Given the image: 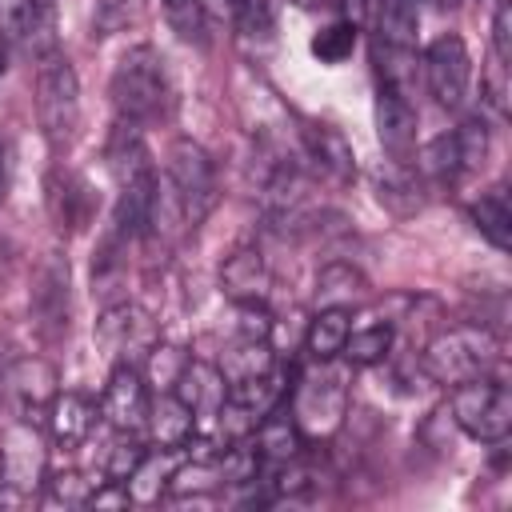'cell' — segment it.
Returning <instances> with one entry per match:
<instances>
[{
  "label": "cell",
  "mask_w": 512,
  "mask_h": 512,
  "mask_svg": "<svg viewBox=\"0 0 512 512\" xmlns=\"http://www.w3.org/2000/svg\"><path fill=\"white\" fill-rule=\"evenodd\" d=\"M112 108L120 120L128 124H144L164 116L168 108V72H164V56L152 44H136L120 56L116 72H112Z\"/></svg>",
  "instance_id": "cell-1"
},
{
  "label": "cell",
  "mask_w": 512,
  "mask_h": 512,
  "mask_svg": "<svg viewBox=\"0 0 512 512\" xmlns=\"http://www.w3.org/2000/svg\"><path fill=\"white\" fill-rule=\"evenodd\" d=\"M496 360H500L496 336L476 324L448 328L424 348V368L436 384H464L472 376H488Z\"/></svg>",
  "instance_id": "cell-2"
},
{
  "label": "cell",
  "mask_w": 512,
  "mask_h": 512,
  "mask_svg": "<svg viewBox=\"0 0 512 512\" xmlns=\"http://www.w3.org/2000/svg\"><path fill=\"white\" fill-rule=\"evenodd\" d=\"M448 416L460 424L464 436L480 444H500L512 432V396L508 384L492 376H472L452 388V408Z\"/></svg>",
  "instance_id": "cell-3"
},
{
  "label": "cell",
  "mask_w": 512,
  "mask_h": 512,
  "mask_svg": "<svg viewBox=\"0 0 512 512\" xmlns=\"http://www.w3.org/2000/svg\"><path fill=\"white\" fill-rule=\"evenodd\" d=\"M36 116L48 144H68L80 124V80L60 52H48L36 72Z\"/></svg>",
  "instance_id": "cell-4"
},
{
  "label": "cell",
  "mask_w": 512,
  "mask_h": 512,
  "mask_svg": "<svg viewBox=\"0 0 512 512\" xmlns=\"http://www.w3.org/2000/svg\"><path fill=\"white\" fill-rule=\"evenodd\" d=\"M168 188L188 228H196L216 208V164L196 140H176L168 152Z\"/></svg>",
  "instance_id": "cell-5"
},
{
  "label": "cell",
  "mask_w": 512,
  "mask_h": 512,
  "mask_svg": "<svg viewBox=\"0 0 512 512\" xmlns=\"http://www.w3.org/2000/svg\"><path fill=\"white\" fill-rule=\"evenodd\" d=\"M424 76H428L432 96L444 108H460L464 104L468 84H472V60H468V48H464V40L456 32H444L424 48Z\"/></svg>",
  "instance_id": "cell-6"
},
{
  "label": "cell",
  "mask_w": 512,
  "mask_h": 512,
  "mask_svg": "<svg viewBox=\"0 0 512 512\" xmlns=\"http://www.w3.org/2000/svg\"><path fill=\"white\" fill-rule=\"evenodd\" d=\"M376 132H380V144L392 160L408 164L412 152H416V108L408 104L404 88H392V84H380V96H376Z\"/></svg>",
  "instance_id": "cell-7"
},
{
  "label": "cell",
  "mask_w": 512,
  "mask_h": 512,
  "mask_svg": "<svg viewBox=\"0 0 512 512\" xmlns=\"http://www.w3.org/2000/svg\"><path fill=\"white\" fill-rule=\"evenodd\" d=\"M96 340L128 364V356H148V352H152L156 328H152V320H148L140 308L116 304V308H108V312L96 320Z\"/></svg>",
  "instance_id": "cell-8"
},
{
  "label": "cell",
  "mask_w": 512,
  "mask_h": 512,
  "mask_svg": "<svg viewBox=\"0 0 512 512\" xmlns=\"http://www.w3.org/2000/svg\"><path fill=\"white\" fill-rule=\"evenodd\" d=\"M100 416L116 432H136L148 420V392H144V380L136 376V368H128V364L112 368L104 400H100Z\"/></svg>",
  "instance_id": "cell-9"
},
{
  "label": "cell",
  "mask_w": 512,
  "mask_h": 512,
  "mask_svg": "<svg viewBox=\"0 0 512 512\" xmlns=\"http://www.w3.org/2000/svg\"><path fill=\"white\" fill-rule=\"evenodd\" d=\"M116 184H120V192H116L112 232L116 236H140L156 216V176H152V168H140V172L120 176Z\"/></svg>",
  "instance_id": "cell-10"
},
{
  "label": "cell",
  "mask_w": 512,
  "mask_h": 512,
  "mask_svg": "<svg viewBox=\"0 0 512 512\" xmlns=\"http://www.w3.org/2000/svg\"><path fill=\"white\" fill-rule=\"evenodd\" d=\"M40 472H44V448H40V440H36V428L24 420L20 428H12V432L4 436V448H0V476H4V484L28 492V488L40 480Z\"/></svg>",
  "instance_id": "cell-11"
},
{
  "label": "cell",
  "mask_w": 512,
  "mask_h": 512,
  "mask_svg": "<svg viewBox=\"0 0 512 512\" xmlns=\"http://www.w3.org/2000/svg\"><path fill=\"white\" fill-rule=\"evenodd\" d=\"M340 412H344V384H340V376H316V380L300 384V392H296V424L328 432L340 420Z\"/></svg>",
  "instance_id": "cell-12"
},
{
  "label": "cell",
  "mask_w": 512,
  "mask_h": 512,
  "mask_svg": "<svg viewBox=\"0 0 512 512\" xmlns=\"http://www.w3.org/2000/svg\"><path fill=\"white\" fill-rule=\"evenodd\" d=\"M172 392L192 408V416H216L220 404H224V392H228V380L220 376V368L204 364V360H188L180 380L172 384Z\"/></svg>",
  "instance_id": "cell-13"
},
{
  "label": "cell",
  "mask_w": 512,
  "mask_h": 512,
  "mask_svg": "<svg viewBox=\"0 0 512 512\" xmlns=\"http://www.w3.org/2000/svg\"><path fill=\"white\" fill-rule=\"evenodd\" d=\"M32 312L44 332L68 328V264H60L56 256L40 268V280L32 288Z\"/></svg>",
  "instance_id": "cell-14"
},
{
  "label": "cell",
  "mask_w": 512,
  "mask_h": 512,
  "mask_svg": "<svg viewBox=\"0 0 512 512\" xmlns=\"http://www.w3.org/2000/svg\"><path fill=\"white\" fill-rule=\"evenodd\" d=\"M304 152H308V160H312L320 172H328V176H336V180H352V176H356L352 144H348L344 132L332 128V124H308V128H304Z\"/></svg>",
  "instance_id": "cell-15"
},
{
  "label": "cell",
  "mask_w": 512,
  "mask_h": 512,
  "mask_svg": "<svg viewBox=\"0 0 512 512\" xmlns=\"http://www.w3.org/2000/svg\"><path fill=\"white\" fill-rule=\"evenodd\" d=\"M268 264L256 248H236L224 268H220V288L232 296V300H260L264 288H268Z\"/></svg>",
  "instance_id": "cell-16"
},
{
  "label": "cell",
  "mask_w": 512,
  "mask_h": 512,
  "mask_svg": "<svg viewBox=\"0 0 512 512\" xmlns=\"http://www.w3.org/2000/svg\"><path fill=\"white\" fill-rule=\"evenodd\" d=\"M148 428L160 448H184L196 432V416L176 392H168V396H160L156 408H148Z\"/></svg>",
  "instance_id": "cell-17"
},
{
  "label": "cell",
  "mask_w": 512,
  "mask_h": 512,
  "mask_svg": "<svg viewBox=\"0 0 512 512\" xmlns=\"http://www.w3.org/2000/svg\"><path fill=\"white\" fill-rule=\"evenodd\" d=\"M92 420H96V408H92V400L80 396V392H64V396H56V400L48 404L52 436H56L64 448L80 444V440L92 432Z\"/></svg>",
  "instance_id": "cell-18"
},
{
  "label": "cell",
  "mask_w": 512,
  "mask_h": 512,
  "mask_svg": "<svg viewBox=\"0 0 512 512\" xmlns=\"http://www.w3.org/2000/svg\"><path fill=\"white\" fill-rule=\"evenodd\" d=\"M352 324H348V308H320L308 324V336H304V348L312 360L328 364L344 352V340H348Z\"/></svg>",
  "instance_id": "cell-19"
},
{
  "label": "cell",
  "mask_w": 512,
  "mask_h": 512,
  "mask_svg": "<svg viewBox=\"0 0 512 512\" xmlns=\"http://www.w3.org/2000/svg\"><path fill=\"white\" fill-rule=\"evenodd\" d=\"M368 296V280L352 264H324L316 276V304L320 308H348Z\"/></svg>",
  "instance_id": "cell-20"
},
{
  "label": "cell",
  "mask_w": 512,
  "mask_h": 512,
  "mask_svg": "<svg viewBox=\"0 0 512 512\" xmlns=\"http://www.w3.org/2000/svg\"><path fill=\"white\" fill-rule=\"evenodd\" d=\"M376 28H380V44L416 48L420 0H376Z\"/></svg>",
  "instance_id": "cell-21"
},
{
  "label": "cell",
  "mask_w": 512,
  "mask_h": 512,
  "mask_svg": "<svg viewBox=\"0 0 512 512\" xmlns=\"http://www.w3.org/2000/svg\"><path fill=\"white\" fill-rule=\"evenodd\" d=\"M256 452L284 464V460H296L300 456V424L296 416H284V412H268L260 424H256Z\"/></svg>",
  "instance_id": "cell-22"
},
{
  "label": "cell",
  "mask_w": 512,
  "mask_h": 512,
  "mask_svg": "<svg viewBox=\"0 0 512 512\" xmlns=\"http://www.w3.org/2000/svg\"><path fill=\"white\" fill-rule=\"evenodd\" d=\"M264 372H272V348H268L264 340H256V336H240V340L220 356V376H224L228 384L252 380V376H264Z\"/></svg>",
  "instance_id": "cell-23"
},
{
  "label": "cell",
  "mask_w": 512,
  "mask_h": 512,
  "mask_svg": "<svg viewBox=\"0 0 512 512\" xmlns=\"http://www.w3.org/2000/svg\"><path fill=\"white\" fill-rule=\"evenodd\" d=\"M472 224H476V232H480L492 248H500V252L512 248V212H508V200H504L500 192L480 196V200L472 204Z\"/></svg>",
  "instance_id": "cell-24"
},
{
  "label": "cell",
  "mask_w": 512,
  "mask_h": 512,
  "mask_svg": "<svg viewBox=\"0 0 512 512\" xmlns=\"http://www.w3.org/2000/svg\"><path fill=\"white\" fill-rule=\"evenodd\" d=\"M172 472H176V464H172V448H164V452H144V460L136 464V472L124 480V488H128V500H156L160 496V488L172 480Z\"/></svg>",
  "instance_id": "cell-25"
},
{
  "label": "cell",
  "mask_w": 512,
  "mask_h": 512,
  "mask_svg": "<svg viewBox=\"0 0 512 512\" xmlns=\"http://www.w3.org/2000/svg\"><path fill=\"white\" fill-rule=\"evenodd\" d=\"M380 204H388L396 216H408V212L420 208V184H416V176L404 172L400 160H392L380 172Z\"/></svg>",
  "instance_id": "cell-26"
},
{
  "label": "cell",
  "mask_w": 512,
  "mask_h": 512,
  "mask_svg": "<svg viewBox=\"0 0 512 512\" xmlns=\"http://www.w3.org/2000/svg\"><path fill=\"white\" fill-rule=\"evenodd\" d=\"M312 56L320 64H344L356 52V24L352 20H332L312 36Z\"/></svg>",
  "instance_id": "cell-27"
},
{
  "label": "cell",
  "mask_w": 512,
  "mask_h": 512,
  "mask_svg": "<svg viewBox=\"0 0 512 512\" xmlns=\"http://www.w3.org/2000/svg\"><path fill=\"white\" fill-rule=\"evenodd\" d=\"M48 204H52V216L60 220V228H80L84 216H88V188L72 176H64V184H60V176H56L52 192H48Z\"/></svg>",
  "instance_id": "cell-28"
},
{
  "label": "cell",
  "mask_w": 512,
  "mask_h": 512,
  "mask_svg": "<svg viewBox=\"0 0 512 512\" xmlns=\"http://www.w3.org/2000/svg\"><path fill=\"white\" fill-rule=\"evenodd\" d=\"M388 348H392V328L388 324H368L360 332H348V340H344V356L360 368L380 364L388 356Z\"/></svg>",
  "instance_id": "cell-29"
},
{
  "label": "cell",
  "mask_w": 512,
  "mask_h": 512,
  "mask_svg": "<svg viewBox=\"0 0 512 512\" xmlns=\"http://www.w3.org/2000/svg\"><path fill=\"white\" fill-rule=\"evenodd\" d=\"M420 168L436 180H456L464 176V160H460V148H456V132H444L436 136L424 152H420Z\"/></svg>",
  "instance_id": "cell-30"
},
{
  "label": "cell",
  "mask_w": 512,
  "mask_h": 512,
  "mask_svg": "<svg viewBox=\"0 0 512 512\" xmlns=\"http://www.w3.org/2000/svg\"><path fill=\"white\" fill-rule=\"evenodd\" d=\"M256 468H260L256 448H224V456L216 460V472L224 484H256Z\"/></svg>",
  "instance_id": "cell-31"
},
{
  "label": "cell",
  "mask_w": 512,
  "mask_h": 512,
  "mask_svg": "<svg viewBox=\"0 0 512 512\" xmlns=\"http://www.w3.org/2000/svg\"><path fill=\"white\" fill-rule=\"evenodd\" d=\"M36 12L40 0H0V40H24Z\"/></svg>",
  "instance_id": "cell-32"
},
{
  "label": "cell",
  "mask_w": 512,
  "mask_h": 512,
  "mask_svg": "<svg viewBox=\"0 0 512 512\" xmlns=\"http://www.w3.org/2000/svg\"><path fill=\"white\" fill-rule=\"evenodd\" d=\"M184 364H188L184 352L172 348V344H152V352H148V376H152L156 388H172L180 380Z\"/></svg>",
  "instance_id": "cell-33"
},
{
  "label": "cell",
  "mask_w": 512,
  "mask_h": 512,
  "mask_svg": "<svg viewBox=\"0 0 512 512\" xmlns=\"http://www.w3.org/2000/svg\"><path fill=\"white\" fill-rule=\"evenodd\" d=\"M140 12V0H96V16H92V28L96 36H112L120 28H128Z\"/></svg>",
  "instance_id": "cell-34"
},
{
  "label": "cell",
  "mask_w": 512,
  "mask_h": 512,
  "mask_svg": "<svg viewBox=\"0 0 512 512\" xmlns=\"http://www.w3.org/2000/svg\"><path fill=\"white\" fill-rule=\"evenodd\" d=\"M456 148H460V160H464V172L480 168L488 160V132L480 120H464L456 128Z\"/></svg>",
  "instance_id": "cell-35"
},
{
  "label": "cell",
  "mask_w": 512,
  "mask_h": 512,
  "mask_svg": "<svg viewBox=\"0 0 512 512\" xmlns=\"http://www.w3.org/2000/svg\"><path fill=\"white\" fill-rule=\"evenodd\" d=\"M128 432H120V440L112 444V452H108V464H104V472H108V480L112 484H124L132 472H136V464L144 460V448L136 444V440H124Z\"/></svg>",
  "instance_id": "cell-36"
},
{
  "label": "cell",
  "mask_w": 512,
  "mask_h": 512,
  "mask_svg": "<svg viewBox=\"0 0 512 512\" xmlns=\"http://www.w3.org/2000/svg\"><path fill=\"white\" fill-rule=\"evenodd\" d=\"M228 8H232L236 24H240L248 36L272 28V4H268V0H228Z\"/></svg>",
  "instance_id": "cell-37"
},
{
  "label": "cell",
  "mask_w": 512,
  "mask_h": 512,
  "mask_svg": "<svg viewBox=\"0 0 512 512\" xmlns=\"http://www.w3.org/2000/svg\"><path fill=\"white\" fill-rule=\"evenodd\" d=\"M164 8H168V16H172V24L180 28V36H200L204 32V4L200 0H164Z\"/></svg>",
  "instance_id": "cell-38"
},
{
  "label": "cell",
  "mask_w": 512,
  "mask_h": 512,
  "mask_svg": "<svg viewBox=\"0 0 512 512\" xmlns=\"http://www.w3.org/2000/svg\"><path fill=\"white\" fill-rule=\"evenodd\" d=\"M492 52H496V64L508 68V60H512V8H508V0H500L492 12Z\"/></svg>",
  "instance_id": "cell-39"
},
{
  "label": "cell",
  "mask_w": 512,
  "mask_h": 512,
  "mask_svg": "<svg viewBox=\"0 0 512 512\" xmlns=\"http://www.w3.org/2000/svg\"><path fill=\"white\" fill-rule=\"evenodd\" d=\"M236 316H240V336H256L264 340L272 332V316L260 300H236Z\"/></svg>",
  "instance_id": "cell-40"
},
{
  "label": "cell",
  "mask_w": 512,
  "mask_h": 512,
  "mask_svg": "<svg viewBox=\"0 0 512 512\" xmlns=\"http://www.w3.org/2000/svg\"><path fill=\"white\" fill-rule=\"evenodd\" d=\"M340 4H344V12H348L344 20H352V24H360V20L368 16V8H372L376 0H340Z\"/></svg>",
  "instance_id": "cell-41"
},
{
  "label": "cell",
  "mask_w": 512,
  "mask_h": 512,
  "mask_svg": "<svg viewBox=\"0 0 512 512\" xmlns=\"http://www.w3.org/2000/svg\"><path fill=\"white\" fill-rule=\"evenodd\" d=\"M0 196H4V140H0Z\"/></svg>",
  "instance_id": "cell-42"
},
{
  "label": "cell",
  "mask_w": 512,
  "mask_h": 512,
  "mask_svg": "<svg viewBox=\"0 0 512 512\" xmlns=\"http://www.w3.org/2000/svg\"><path fill=\"white\" fill-rule=\"evenodd\" d=\"M0 76H4V48H0Z\"/></svg>",
  "instance_id": "cell-43"
}]
</instances>
